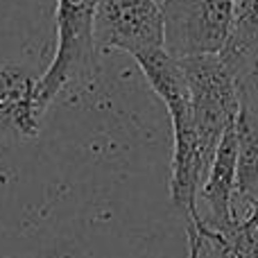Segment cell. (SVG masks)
<instances>
[{
  "instance_id": "obj_7",
  "label": "cell",
  "mask_w": 258,
  "mask_h": 258,
  "mask_svg": "<svg viewBox=\"0 0 258 258\" xmlns=\"http://www.w3.org/2000/svg\"><path fill=\"white\" fill-rule=\"evenodd\" d=\"M36 75L23 63H0V134L36 138L43 116L36 109Z\"/></svg>"
},
{
  "instance_id": "obj_4",
  "label": "cell",
  "mask_w": 258,
  "mask_h": 258,
  "mask_svg": "<svg viewBox=\"0 0 258 258\" xmlns=\"http://www.w3.org/2000/svg\"><path fill=\"white\" fill-rule=\"evenodd\" d=\"M163 50L174 59L222 54L236 16V0H159Z\"/></svg>"
},
{
  "instance_id": "obj_12",
  "label": "cell",
  "mask_w": 258,
  "mask_h": 258,
  "mask_svg": "<svg viewBox=\"0 0 258 258\" xmlns=\"http://www.w3.org/2000/svg\"><path fill=\"white\" fill-rule=\"evenodd\" d=\"M186 233H188V258H200L202 249L206 247L204 238H202L200 231L192 227H186Z\"/></svg>"
},
{
  "instance_id": "obj_6",
  "label": "cell",
  "mask_w": 258,
  "mask_h": 258,
  "mask_svg": "<svg viewBox=\"0 0 258 258\" xmlns=\"http://www.w3.org/2000/svg\"><path fill=\"white\" fill-rule=\"evenodd\" d=\"M200 222L186 224L200 231L204 242L224 236L236 224V129L233 125L222 136L206 177L197 192Z\"/></svg>"
},
{
  "instance_id": "obj_9",
  "label": "cell",
  "mask_w": 258,
  "mask_h": 258,
  "mask_svg": "<svg viewBox=\"0 0 258 258\" xmlns=\"http://www.w3.org/2000/svg\"><path fill=\"white\" fill-rule=\"evenodd\" d=\"M258 45V0H236V16L229 43L220 57L229 63L233 73L245 63Z\"/></svg>"
},
{
  "instance_id": "obj_2",
  "label": "cell",
  "mask_w": 258,
  "mask_h": 258,
  "mask_svg": "<svg viewBox=\"0 0 258 258\" xmlns=\"http://www.w3.org/2000/svg\"><path fill=\"white\" fill-rule=\"evenodd\" d=\"M190 98L192 122H195L200 154L209 170L222 136L236 122L240 109L236 73L220 54L177 59Z\"/></svg>"
},
{
  "instance_id": "obj_13",
  "label": "cell",
  "mask_w": 258,
  "mask_h": 258,
  "mask_svg": "<svg viewBox=\"0 0 258 258\" xmlns=\"http://www.w3.org/2000/svg\"><path fill=\"white\" fill-rule=\"evenodd\" d=\"M240 102L247 104V107H249L251 111L258 116V91H254V93H242L240 95Z\"/></svg>"
},
{
  "instance_id": "obj_10",
  "label": "cell",
  "mask_w": 258,
  "mask_h": 258,
  "mask_svg": "<svg viewBox=\"0 0 258 258\" xmlns=\"http://www.w3.org/2000/svg\"><path fill=\"white\" fill-rule=\"evenodd\" d=\"M211 245L222 258H258V200L236 218L224 236L211 238Z\"/></svg>"
},
{
  "instance_id": "obj_3",
  "label": "cell",
  "mask_w": 258,
  "mask_h": 258,
  "mask_svg": "<svg viewBox=\"0 0 258 258\" xmlns=\"http://www.w3.org/2000/svg\"><path fill=\"white\" fill-rule=\"evenodd\" d=\"M98 0H57V48L45 73L36 82V109L45 116L48 107L71 82L91 71L93 54V16Z\"/></svg>"
},
{
  "instance_id": "obj_11",
  "label": "cell",
  "mask_w": 258,
  "mask_h": 258,
  "mask_svg": "<svg viewBox=\"0 0 258 258\" xmlns=\"http://www.w3.org/2000/svg\"><path fill=\"white\" fill-rule=\"evenodd\" d=\"M236 82L240 95L258 91V45L251 50V54L245 59V63L236 71Z\"/></svg>"
},
{
  "instance_id": "obj_5",
  "label": "cell",
  "mask_w": 258,
  "mask_h": 258,
  "mask_svg": "<svg viewBox=\"0 0 258 258\" xmlns=\"http://www.w3.org/2000/svg\"><path fill=\"white\" fill-rule=\"evenodd\" d=\"M98 52L120 50L132 57L163 48V12L159 0H98L93 16Z\"/></svg>"
},
{
  "instance_id": "obj_1",
  "label": "cell",
  "mask_w": 258,
  "mask_h": 258,
  "mask_svg": "<svg viewBox=\"0 0 258 258\" xmlns=\"http://www.w3.org/2000/svg\"><path fill=\"white\" fill-rule=\"evenodd\" d=\"M147 84L163 100L172 122V161H170V202L179 211L186 224L200 222L197 192L206 177L204 161L200 154L195 122H192L190 98L183 80L181 66L163 48L136 54Z\"/></svg>"
},
{
  "instance_id": "obj_8",
  "label": "cell",
  "mask_w": 258,
  "mask_h": 258,
  "mask_svg": "<svg viewBox=\"0 0 258 258\" xmlns=\"http://www.w3.org/2000/svg\"><path fill=\"white\" fill-rule=\"evenodd\" d=\"M236 218L258 200V116L240 102L236 122Z\"/></svg>"
}]
</instances>
